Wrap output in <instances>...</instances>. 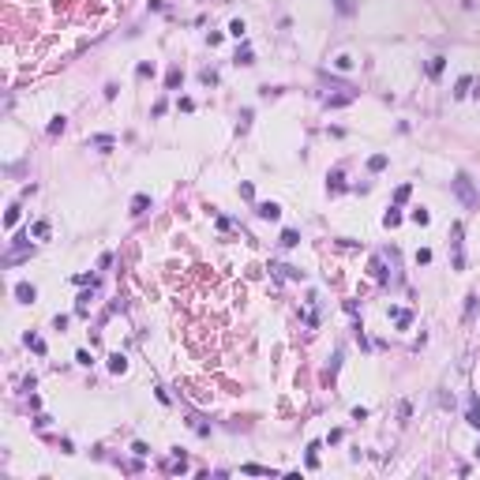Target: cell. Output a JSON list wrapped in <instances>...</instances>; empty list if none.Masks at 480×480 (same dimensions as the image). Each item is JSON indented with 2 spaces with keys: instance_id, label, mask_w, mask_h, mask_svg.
<instances>
[{
  "instance_id": "1",
  "label": "cell",
  "mask_w": 480,
  "mask_h": 480,
  "mask_svg": "<svg viewBox=\"0 0 480 480\" xmlns=\"http://www.w3.org/2000/svg\"><path fill=\"white\" fill-rule=\"evenodd\" d=\"M15 293H19V300H26V304H30V300H34V289H30V285H19V289H15Z\"/></svg>"
},
{
  "instance_id": "2",
  "label": "cell",
  "mask_w": 480,
  "mask_h": 480,
  "mask_svg": "<svg viewBox=\"0 0 480 480\" xmlns=\"http://www.w3.org/2000/svg\"><path fill=\"white\" fill-rule=\"evenodd\" d=\"M259 214H263V218H278V206H274V203H267V206H263Z\"/></svg>"
}]
</instances>
